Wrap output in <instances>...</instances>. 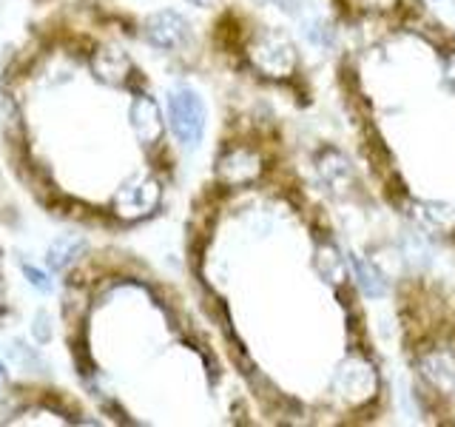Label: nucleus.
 Masks as SVG:
<instances>
[{"label":"nucleus","instance_id":"f257e3e1","mask_svg":"<svg viewBox=\"0 0 455 427\" xmlns=\"http://www.w3.org/2000/svg\"><path fill=\"white\" fill-rule=\"evenodd\" d=\"M168 123L182 146H199L205 134V103L191 89H177L168 97Z\"/></svg>","mask_w":455,"mask_h":427},{"label":"nucleus","instance_id":"f03ea898","mask_svg":"<svg viewBox=\"0 0 455 427\" xmlns=\"http://www.w3.org/2000/svg\"><path fill=\"white\" fill-rule=\"evenodd\" d=\"M379 376L370 362H364L362 356H350L339 365L336 370V391L347 399V402H367L376 393Z\"/></svg>","mask_w":455,"mask_h":427},{"label":"nucleus","instance_id":"7ed1b4c3","mask_svg":"<svg viewBox=\"0 0 455 427\" xmlns=\"http://www.w3.org/2000/svg\"><path fill=\"white\" fill-rule=\"evenodd\" d=\"M251 60L267 77H291L296 68V52L288 40H282L276 35H265L253 43Z\"/></svg>","mask_w":455,"mask_h":427},{"label":"nucleus","instance_id":"20e7f679","mask_svg":"<svg viewBox=\"0 0 455 427\" xmlns=\"http://www.w3.org/2000/svg\"><path fill=\"white\" fill-rule=\"evenodd\" d=\"M160 182L156 180H140L120 189V194L114 197V211L120 214L123 220H140L148 217V214L160 205Z\"/></svg>","mask_w":455,"mask_h":427},{"label":"nucleus","instance_id":"39448f33","mask_svg":"<svg viewBox=\"0 0 455 427\" xmlns=\"http://www.w3.org/2000/svg\"><path fill=\"white\" fill-rule=\"evenodd\" d=\"M188 28L191 26L182 14L165 9V12L151 14V18L146 20V37L160 49H177L188 40Z\"/></svg>","mask_w":455,"mask_h":427},{"label":"nucleus","instance_id":"423d86ee","mask_svg":"<svg viewBox=\"0 0 455 427\" xmlns=\"http://www.w3.org/2000/svg\"><path fill=\"white\" fill-rule=\"evenodd\" d=\"M262 171L259 154H253L251 149H231L220 157L217 163V177L225 185H245L253 182Z\"/></svg>","mask_w":455,"mask_h":427},{"label":"nucleus","instance_id":"0eeeda50","mask_svg":"<svg viewBox=\"0 0 455 427\" xmlns=\"http://www.w3.org/2000/svg\"><path fill=\"white\" fill-rule=\"evenodd\" d=\"M132 125L142 142H154L163 134V111L151 97H137L132 106Z\"/></svg>","mask_w":455,"mask_h":427},{"label":"nucleus","instance_id":"6e6552de","mask_svg":"<svg viewBox=\"0 0 455 427\" xmlns=\"http://www.w3.org/2000/svg\"><path fill=\"white\" fill-rule=\"evenodd\" d=\"M421 376L435 384L438 391H452L455 388V356L447 350H433L421 359Z\"/></svg>","mask_w":455,"mask_h":427},{"label":"nucleus","instance_id":"1a4fd4ad","mask_svg":"<svg viewBox=\"0 0 455 427\" xmlns=\"http://www.w3.org/2000/svg\"><path fill=\"white\" fill-rule=\"evenodd\" d=\"M350 268H353V274H355V282H359V288L370 299H379V296L387 294V282H384L381 270L373 262H367L362 254H350Z\"/></svg>","mask_w":455,"mask_h":427},{"label":"nucleus","instance_id":"9d476101","mask_svg":"<svg viewBox=\"0 0 455 427\" xmlns=\"http://www.w3.org/2000/svg\"><path fill=\"white\" fill-rule=\"evenodd\" d=\"M94 71L106 83H123L128 71H132V60L120 49H103L94 57Z\"/></svg>","mask_w":455,"mask_h":427},{"label":"nucleus","instance_id":"9b49d317","mask_svg":"<svg viewBox=\"0 0 455 427\" xmlns=\"http://www.w3.org/2000/svg\"><path fill=\"white\" fill-rule=\"evenodd\" d=\"M83 251H85L83 237L66 234V237H60V239H54V242H52V248H49V256H46V260H49V268H52V270H66Z\"/></svg>","mask_w":455,"mask_h":427},{"label":"nucleus","instance_id":"f8f14e48","mask_svg":"<svg viewBox=\"0 0 455 427\" xmlns=\"http://www.w3.org/2000/svg\"><path fill=\"white\" fill-rule=\"evenodd\" d=\"M416 214H419V220L430 228H452L455 225V208L447 203H416Z\"/></svg>","mask_w":455,"mask_h":427},{"label":"nucleus","instance_id":"ddd939ff","mask_svg":"<svg viewBox=\"0 0 455 427\" xmlns=\"http://www.w3.org/2000/svg\"><path fill=\"white\" fill-rule=\"evenodd\" d=\"M316 268L324 277V282H331V285H339L345 279V262H341V256L333 246H322L316 251Z\"/></svg>","mask_w":455,"mask_h":427},{"label":"nucleus","instance_id":"4468645a","mask_svg":"<svg viewBox=\"0 0 455 427\" xmlns=\"http://www.w3.org/2000/svg\"><path fill=\"white\" fill-rule=\"evenodd\" d=\"M12 353L18 356V359H20V365H23V367H35V370H43V359H40V356H37L35 350H28L26 345H20V342H14Z\"/></svg>","mask_w":455,"mask_h":427},{"label":"nucleus","instance_id":"2eb2a0df","mask_svg":"<svg viewBox=\"0 0 455 427\" xmlns=\"http://www.w3.org/2000/svg\"><path fill=\"white\" fill-rule=\"evenodd\" d=\"M23 274L28 277V282H32L37 291H52V282H49L46 277H43L37 268H32V265H23Z\"/></svg>","mask_w":455,"mask_h":427},{"label":"nucleus","instance_id":"dca6fc26","mask_svg":"<svg viewBox=\"0 0 455 427\" xmlns=\"http://www.w3.org/2000/svg\"><path fill=\"white\" fill-rule=\"evenodd\" d=\"M32 331H35V336H37L40 342H46V339L52 336V331L46 327V313H43V310L35 317V327H32Z\"/></svg>","mask_w":455,"mask_h":427},{"label":"nucleus","instance_id":"f3484780","mask_svg":"<svg viewBox=\"0 0 455 427\" xmlns=\"http://www.w3.org/2000/svg\"><path fill=\"white\" fill-rule=\"evenodd\" d=\"M444 83L455 92V52H450V54L444 57Z\"/></svg>","mask_w":455,"mask_h":427},{"label":"nucleus","instance_id":"a211bd4d","mask_svg":"<svg viewBox=\"0 0 455 427\" xmlns=\"http://www.w3.org/2000/svg\"><path fill=\"white\" fill-rule=\"evenodd\" d=\"M188 4H194V6H211L213 0H188Z\"/></svg>","mask_w":455,"mask_h":427},{"label":"nucleus","instance_id":"6ab92c4d","mask_svg":"<svg viewBox=\"0 0 455 427\" xmlns=\"http://www.w3.org/2000/svg\"><path fill=\"white\" fill-rule=\"evenodd\" d=\"M274 4H282V6H284V4H288V0H274Z\"/></svg>","mask_w":455,"mask_h":427}]
</instances>
